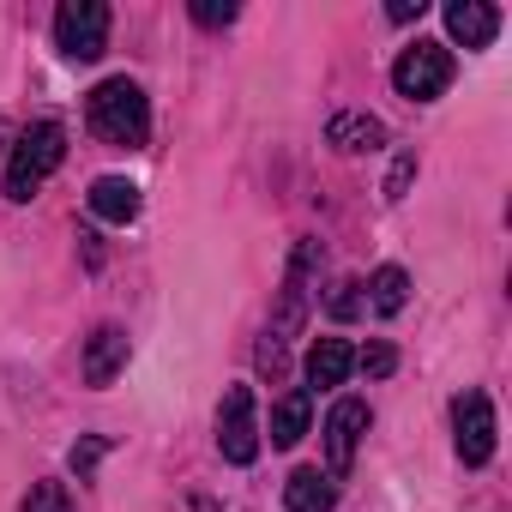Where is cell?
I'll return each instance as SVG.
<instances>
[{"instance_id":"obj_1","label":"cell","mask_w":512,"mask_h":512,"mask_svg":"<svg viewBox=\"0 0 512 512\" xmlns=\"http://www.w3.org/2000/svg\"><path fill=\"white\" fill-rule=\"evenodd\" d=\"M314 278H320V241H296L290 272H284V302H278L272 332H266V344H260V368H266V374H278V368H284V344H290V338L302 332V320H308Z\"/></svg>"},{"instance_id":"obj_2","label":"cell","mask_w":512,"mask_h":512,"mask_svg":"<svg viewBox=\"0 0 512 512\" xmlns=\"http://www.w3.org/2000/svg\"><path fill=\"white\" fill-rule=\"evenodd\" d=\"M85 121L103 145H121V151H139L151 139V103L133 79H103L85 103Z\"/></svg>"},{"instance_id":"obj_3","label":"cell","mask_w":512,"mask_h":512,"mask_svg":"<svg viewBox=\"0 0 512 512\" xmlns=\"http://www.w3.org/2000/svg\"><path fill=\"white\" fill-rule=\"evenodd\" d=\"M61 157H67V127H61V121H37V127H25L19 145H13V157H7V199H13V205L37 199L43 181L61 169Z\"/></svg>"},{"instance_id":"obj_4","label":"cell","mask_w":512,"mask_h":512,"mask_svg":"<svg viewBox=\"0 0 512 512\" xmlns=\"http://www.w3.org/2000/svg\"><path fill=\"white\" fill-rule=\"evenodd\" d=\"M452 73H458V61H452L446 43H410V49L392 61V85H398V97H410V103H434V97H446Z\"/></svg>"},{"instance_id":"obj_5","label":"cell","mask_w":512,"mask_h":512,"mask_svg":"<svg viewBox=\"0 0 512 512\" xmlns=\"http://www.w3.org/2000/svg\"><path fill=\"white\" fill-rule=\"evenodd\" d=\"M55 43L67 61H97L109 49V7L103 0H67L55 13Z\"/></svg>"},{"instance_id":"obj_6","label":"cell","mask_w":512,"mask_h":512,"mask_svg":"<svg viewBox=\"0 0 512 512\" xmlns=\"http://www.w3.org/2000/svg\"><path fill=\"white\" fill-rule=\"evenodd\" d=\"M217 452L229 464H253L260 458V416H253V392L247 386H229L223 392V410H217Z\"/></svg>"},{"instance_id":"obj_7","label":"cell","mask_w":512,"mask_h":512,"mask_svg":"<svg viewBox=\"0 0 512 512\" xmlns=\"http://www.w3.org/2000/svg\"><path fill=\"white\" fill-rule=\"evenodd\" d=\"M452 446L464 464H488L494 458V404L488 392H458L452 404Z\"/></svg>"},{"instance_id":"obj_8","label":"cell","mask_w":512,"mask_h":512,"mask_svg":"<svg viewBox=\"0 0 512 512\" xmlns=\"http://www.w3.org/2000/svg\"><path fill=\"white\" fill-rule=\"evenodd\" d=\"M362 434H368V404H362V398H338L332 416H326V458H332L326 476H344V470L356 464Z\"/></svg>"},{"instance_id":"obj_9","label":"cell","mask_w":512,"mask_h":512,"mask_svg":"<svg viewBox=\"0 0 512 512\" xmlns=\"http://www.w3.org/2000/svg\"><path fill=\"white\" fill-rule=\"evenodd\" d=\"M446 31L464 49H488L494 31H500V7H488V0H452V7H446Z\"/></svg>"},{"instance_id":"obj_10","label":"cell","mask_w":512,"mask_h":512,"mask_svg":"<svg viewBox=\"0 0 512 512\" xmlns=\"http://www.w3.org/2000/svg\"><path fill=\"white\" fill-rule=\"evenodd\" d=\"M127 368V332L121 326H97L85 344V386H115V374Z\"/></svg>"},{"instance_id":"obj_11","label":"cell","mask_w":512,"mask_h":512,"mask_svg":"<svg viewBox=\"0 0 512 512\" xmlns=\"http://www.w3.org/2000/svg\"><path fill=\"white\" fill-rule=\"evenodd\" d=\"M85 199H91V211H97L103 223H133V217H139V187H133L127 175H97Z\"/></svg>"},{"instance_id":"obj_12","label":"cell","mask_w":512,"mask_h":512,"mask_svg":"<svg viewBox=\"0 0 512 512\" xmlns=\"http://www.w3.org/2000/svg\"><path fill=\"white\" fill-rule=\"evenodd\" d=\"M284 506H290V512H332V506H338V482H332L326 470L302 464V470L284 482Z\"/></svg>"},{"instance_id":"obj_13","label":"cell","mask_w":512,"mask_h":512,"mask_svg":"<svg viewBox=\"0 0 512 512\" xmlns=\"http://www.w3.org/2000/svg\"><path fill=\"white\" fill-rule=\"evenodd\" d=\"M326 145L344 151V157H362V151H380V145H386V127H380L374 115H332Z\"/></svg>"},{"instance_id":"obj_14","label":"cell","mask_w":512,"mask_h":512,"mask_svg":"<svg viewBox=\"0 0 512 512\" xmlns=\"http://www.w3.org/2000/svg\"><path fill=\"white\" fill-rule=\"evenodd\" d=\"M350 368H356V350H350L344 338H320V344L308 350V386H344Z\"/></svg>"},{"instance_id":"obj_15","label":"cell","mask_w":512,"mask_h":512,"mask_svg":"<svg viewBox=\"0 0 512 512\" xmlns=\"http://www.w3.org/2000/svg\"><path fill=\"white\" fill-rule=\"evenodd\" d=\"M308 422H314V404H308V392H284L278 404H272V446H296L302 434H308Z\"/></svg>"},{"instance_id":"obj_16","label":"cell","mask_w":512,"mask_h":512,"mask_svg":"<svg viewBox=\"0 0 512 512\" xmlns=\"http://www.w3.org/2000/svg\"><path fill=\"white\" fill-rule=\"evenodd\" d=\"M410 302V272L404 266H380L374 278H368V308L374 314H398Z\"/></svg>"},{"instance_id":"obj_17","label":"cell","mask_w":512,"mask_h":512,"mask_svg":"<svg viewBox=\"0 0 512 512\" xmlns=\"http://www.w3.org/2000/svg\"><path fill=\"white\" fill-rule=\"evenodd\" d=\"M19 512H73V494H67V482H31Z\"/></svg>"},{"instance_id":"obj_18","label":"cell","mask_w":512,"mask_h":512,"mask_svg":"<svg viewBox=\"0 0 512 512\" xmlns=\"http://www.w3.org/2000/svg\"><path fill=\"white\" fill-rule=\"evenodd\" d=\"M356 368L374 374V380H386V374L398 368V350H392V344H368V350H356Z\"/></svg>"},{"instance_id":"obj_19","label":"cell","mask_w":512,"mask_h":512,"mask_svg":"<svg viewBox=\"0 0 512 512\" xmlns=\"http://www.w3.org/2000/svg\"><path fill=\"white\" fill-rule=\"evenodd\" d=\"M193 25L223 31V25H235V7H229V0H193Z\"/></svg>"},{"instance_id":"obj_20","label":"cell","mask_w":512,"mask_h":512,"mask_svg":"<svg viewBox=\"0 0 512 512\" xmlns=\"http://www.w3.org/2000/svg\"><path fill=\"white\" fill-rule=\"evenodd\" d=\"M410 181H416V151H398V163H392V175H386V199H404Z\"/></svg>"},{"instance_id":"obj_21","label":"cell","mask_w":512,"mask_h":512,"mask_svg":"<svg viewBox=\"0 0 512 512\" xmlns=\"http://www.w3.org/2000/svg\"><path fill=\"white\" fill-rule=\"evenodd\" d=\"M356 290H362V284H338V296H332V314H338V320H356V314H362V296H356Z\"/></svg>"},{"instance_id":"obj_22","label":"cell","mask_w":512,"mask_h":512,"mask_svg":"<svg viewBox=\"0 0 512 512\" xmlns=\"http://www.w3.org/2000/svg\"><path fill=\"white\" fill-rule=\"evenodd\" d=\"M97 458H103V440H79V446H73V470H79V476H91Z\"/></svg>"},{"instance_id":"obj_23","label":"cell","mask_w":512,"mask_h":512,"mask_svg":"<svg viewBox=\"0 0 512 512\" xmlns=\"http://www.w3.org/2000/svg\"><path fill=\"white\" fill-rule=\"evenodd\" d=\"M428 7H422V0H392V7H386V19L392 25H410V19H422Z\"/></svg>"}]
</instances>
